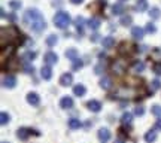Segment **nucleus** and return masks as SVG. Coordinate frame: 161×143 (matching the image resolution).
<instances>
[{
	"label": "nucleus",
	"mask_w": 161,
	"mask_h": 143,
	"mask_svg": "<svg viewBox=\"0 0 161 143\" xmlns=\"http://www.w3.org/2000/svg\"><path fill=\"white\" fill-rule=\"evenodd\" d=\"M24 22L27 26H30L33 31H43L46 28V22L43 20V17L37 9H28L26 14H24Z\"/></svg>",
	"instance_id": "f257e3e1"
},
{
	"label": "nucleus",
	"mask_w": 161,
	"mask_h": 143,
	"mask_svg": "<svg viewBox=\"0 0 161 143\" xmlns=\"http://www.w3.org/2000/svg\"><path fill=\"white\" fill-rule=\"evenodd\" d=\"M0 39H2V46H5L6 45V41L7 43H11V42H17L20 39V31H18V28L13 27V26H9V27H2L0 30Z\"/></svg>",
	"instance_id": "f03ea898"
},
{
	"label": "nucleus",
	"mask_w": 161,
	"mask_h": 143,
	"mask_svg": "<svg viewBox=\"0 0 161 143\" xmlns=\"http://www.w3.org/2000/svg\"><path fill=\"white\" fill-rule=\"evenodd\" d=\"M70 22H72V18L64 11H60V12H57V14L54 15V24H55V27L67 28L70 26Z\"/></svg>",
	"instance_id": "7ed1b4c3"
},
{
	"label": "nucleus",
	"mask_w": 161,
	"mask_h": 143,
	"mask_svg": "<svg viewBox=\"0 0 161 143\" xmlns=\"http://www.w3.org/2000/svg\"><path fill=\"white\" fill-rule=\"evenodd\" d=\"M43 60H45V63H46L48 66H51V64H55V63L58 61V55L55 54V52H52V51H49V52H46V54L43 55Z\"/></svg>",
	"instance_id": "20e7f679"
},
{
	"label": "nucleus",
	"mask_w": 161,
	"mask_h": 143,
	"mask_svg": "<svg viewBox=\"0 0 161 143\" xmlns=\"http://www.w3.org/2000/svg\"><path fill=\"white\" fill-rule=\"evenodd\" d=\"M3 87H6V88H13L15 85H17V78L13 75H7L3 78Z\"/></svg>",
	"instance_id": "39448f33"
},
{
	"label": "nucleus",
	"mask_w": 161,
	"mask_h": 143,
	"mask_svg": "<svg viewBox=\"0 0 161 143\" xmlns=\"http://www.w3.org/2000/svg\"><path fill=\"white\" fill-rule=\"evenodd\" d=\"M15 52V46L13 45H5V46H2V60L5 61L6 60V55H7V58L11 57V55Z\"/></svg>",
	"instance_id": "423d86ee"
},
{
	"label": "nucleus",
	"mask_w": 161,
	"mask_h": 143,
	"mask_svg": "<svg viewBox=\"0 0 161 143\" xmlns=\"http://www.w3.org/2000/svg\"><path fill=\"white\" fill-rule=\"evenodd\" d=\"M27 103L32 104V106H37L40 103V97L36 93H28L27 94Z\"/></svg>",
	"instance_id": "0eeeda50"
},
{
	"label": "nucleus",
	"mask_w": 161,
	"mask_h": 143,
	"mask_svg": "<svg viewBox=\"0 0 161 143\" xmlns=\"http://www.w3.org/2000/svg\"><path fill=\"white\" fill-rule=\"evenodd\" d=\"M72 82H73V75H72V73H64V75H61L60 83L63 85V87H69V85H72Z\"/></svg>",
	"instance_id": "6e6552de"
},
{
	"label": "nucleus",
	"mask_w": 161,
	"mask_h": 143,
	"mask_svg": "<svg viewBox=\"0 0 161 143\" xmlns=\"http://www.w3.org/2000/svg\"><path fill=\"white\" fill-rule=\"evenodd\" d=\"M60 106L63 107V109H72L73 107V98L72 97H63L60 100Z\"/></svg>",
	"instance_id": "1a4fd4ad"
},
{
	"label": "nucleus",
	"mask_w": 161,
	"mask_h": 143,
	"mask_svg": "<svg viewBox=\"0 0 161 143\" xmlns=\"http://www.w3.org/2000/svg\"><path fill=\"white\" fill-rule=\"evenodd\" d=\"M87 106L91 112H95V113L100 112V109H101V103L99 102V100H90V102L87 103Z\"/></svg>",
	"instance_id": "9d476101"
},
{
	"label": "nucleus",
	"mask_w": 161,
	"mask_h": 143,
	"mask_svg": "<svg viewBox=\"0 0 161 143\" xmlns=\"http://www.w3.org/2000/svg\"><path fill=\"white\" fill-rule=\"evenodd\" d=\"M101 45H103L105 49H110V48L115 46V39L112 36H106V37L101 39Z\"/></svg>",
	"instance_id": "9b49d317"
},
{
	"label": "nucleus",
	"mask_w": 161,
	"mask_h": 143,
	"mask_svg": "<svg viewBox=\"0 0 161 143\" xmlns=\"http://www.w3.org/2000/svg\"><path fill=\"white\" fill-rule=\"evenodd\" d=\"M40 76H42L45 81H49V79L52 78V69H51V66L42 67V70H40Z\"/></svg>",
	"instance_id": "f8f14e48"
},
{
	"label": "nucleus",
	"mask_w": 161,
	"mask_h": 143,
	"mask_svg": "<svg viewBox=\"0 0 161 143\" xmlns=\"http://www.w3.org/2000/svg\"><path fill=\"white\" fill-rule=\"evenodd\" d=\"M18 69H20V60H18V58L7 60V70H9V72H15V70H18Z\"/></svg>",
	"instance_id": "ddd939ff"
},
{
	"label": "nucleus",
	"mask_w": 161,
	"mask_h": 143,
	"mask_svg": "<svg viewBox=\"0 0 161 143\" xmlns=\"http://www.w3.org/2000/svg\"><path fill=\"white\" fill-rule=\"evenodd\" d=\"M112 67H114V70H115V73H116V75H121V73H124V72H125V63L124 61H115Z\"/></svg>",
	"instance_id": "4468645a"
},
{
	"label": "nucleus",
	"mask_w": 161,
	"mask_h": 143,
	"mask_svg": "<svg viewBox=\"0 0 161 143\" xmlns=\"http://www.w3.org/2000/svg\"><path fill=\"white\" fill-rule=\"evenodd\" d=\"M97 136H99V139H100L101 142H107V140L110 139V131L107 128H100Z\"/></svg>",
	"instance_id": "2eb2a0df"
},
{
	"label": "nucleus",
	"mask_w": 161,
	"mask_h": 143,
	"mask_svg": "<svg viewBox=\"0 0 161 143\" xmlns=\"http://www.w3.org/2000/svg\"><path fill=\"white\" fill-rule=\"evenodd\" d=\"M130 48H134V46H131V45L127 43V42H122V43L120 45V48H118V52H120V54H124V55L130 54V52L133 51V49H130Z\"/></svg>",
	"instance_id": "dca6fc26"
},
{
	"label": "nucleus",
	"mask_w": 161,
	"mask_h": 143,
	"mask_svg": "<svg viewBox=\"0 0 161 143\" xmlns=\"http://www.w3.org/2000/svg\"><path fill=\"white\" fill-rule=\"evenodd\" d=\"M87 93V88L82 85V83H78V85H75L73 87V94L78 95V97H82V95H85Z\"/></svg>",
	"instance_id": "f3484780"
},
{
	"label": "nucleus",
	"mask_w": 161,
	"mask_h": 143,
	"mask_svg": "<svg viewBox=\"0 0 161 143\" xmlns=\"http://www.w3.org/2000/svg\"><path fill=\"white\" fill-rule=\"evenodd\" d=\"M84 24H85L84 17H78V18L75 20V26H76V30H78V33L79 34L84 33Z\"/></svg>",
	"instance_id": "a211bd4d"
},
{
	"label": "nucleus",
	"mask_w": 161,
	"mask_h": 143,
	"mask_svg": "<svg viewBox=\"0 0 161 143\" xmlns=\"http://www.w3.org/2000/svg\"><path fill=\"white\" fill-rule=\"evenodd\" d=\"M100 87L103 89H110L112 88V79L107 78V76H103L100 79Z\"/></svg>",
	"instance_id": "6ab92c4d"
},
{
	"label": "nucleus",
	"mask_w": 161,
	"mask_h": 143,
	"mask_svg": "<svg viewBox=\"0 0 161 143\" xmlns=\"http://www.w3.org/2000/svg\"><path fill=\"white\" fill-rule=\"evenodd\" d=\"M157 140V131L155 130H149L145 134V142L146 143H154Z\"/></svg>",
	"instance_id": "aec40b11"
},
{
	"label": "nucleus",
	"mask_w": 161,
	"mask_h": 143,
	"mask_svg": "<svg viewBox=\"0 0 161 143\" xmlns=\"http://www.w3.org/2000/svg\"><path fill=\"white\" fill-rule=\"evenodd\" d=\"M143 34H145V30H143L142 27H133L131 28V36H133L134 39H142Z\"/></svg>",
	"instance_id": "412c9836"
},
{
	"label": "nucleus",
	"mask_w": 161,
	"mask_h": 143,
	"mask_svg": "<svg viewBox=\"0 0 161 143\" xmlns=\"http://www.w3.org/2000/svg\"><path fill=\"white\" fill-rule=\"evenodd\" d=\"M30 131H32V130L20 128L18 131H17V136H18V139H21V140H27L28 136H30Z\"/></svg>",
	"instance_id": "4be33fe9"
},
{
	"label": "nucleus",
	"mask_w": 161,
	"mask_h": 143,
	"mask_svg": "<svg viewBox=\"0 0 161 143\" xmlns=\"http://www.w3.org/2000/svg\"><path fill=\"white\" fill-rule=\"evenodd\" d=\"M78 51L75 49V48H69L66 51V57H67V60H72V61H75L76 58H78Z\"/></svg>",
	"instance_id": "5701e85b"
},
{
	"label": "nucleus",
	"mask_w": 161,
	"mask_h": 143,
	"mask_svg": "<svg viewBox=\"0 0 161 143\" xmlns=\"http://www.w3.org/2000/svg\"><path fill=\"white\" fill-rule=\"evenodd\" d=\"M131 121H133V115H131L130 112L122 113V116H121V122L124 124V125H130V124H131Z\"/></svg>",
	"instance_id": "b1692460"
},
{
	"label": "nucleus",
	"mask_w": 161,
	"mask_h": 143,
	"mask_svg": "<svg viewBox=\"0 0 161 143\" xmlns=\"http://www.w3.org/2000/svg\"><path fill=\"white\" fill-rule=\"evenodd\" d=\"M145 70V63L143 61H136L133 64V72L134 73H140V72H143Z\"/></svg>",
	"instance_id": "393cba45"
},
{
	"label": "nucleus",
	"mask_w": 161,
	"mask_h": 143,
	"mask_svg": "<svg viewBox=\"0 0 161 143\" xmlns=\"http://www.w3.org/2000/svg\"><path fill=\"white\" fill-rule=\"evenodd\" d=\"M80 125H82V124H80L79 119H76V118H70V119H69V127H70L72 130L80 128Z\"/></svg>",
	"instance_id": "a878e982"
},
{
	"label": "nucleus",
	"mask_w": 161,
	"mask_h": 143,
	"mask_svg": "<svg viewBox=\"0 0 161 143\" xmlns=\"http://www.w3.org/2000/svg\"><path fill=\"white\" fill-rule=\"evenodd\" d=\"M88 27L91 28V30H97V28L100 27V20L99 18H91V20L88 21Z\"/></svg>",
	"instance_id": "bb28decb"
},
{
	"label": "nucleus",
	"mask_w": 161,
	"mask_h": 143,
	"mask_svg": "<svg viewBox=\"0 0 161 143\" xmlns=\"http://www.w3.org/2000/svg\"><path fill=\"white\" fill-rule=\"evenodd\" d=\"M112 11H114V15H121L125 9H124V6H122V3L120 2V3H116V5L112 6Z\"/></svg>",
	"instance_id": "cd10ccee"
},
{
	"label": "nucleus",
	"mask_w": 161,
	"mask_h": 143,
	"mask_svg": "<svg viewBox=\"0 0 161 143\" xmlns=\"http://www.w3.org/2000/svg\"><path fill=\"white\" fill-rule=\"evenodd\" d=\"M149 17L152 18V20H158L161 17V12L158 7H151V11H149Z\"/></svg>",
	"instance_id": "c85d7f7f"
},
{
	"label": "nucleus",
	"mask_w": 161,
	"mask_h": 143,
	"mask_svg": "<svg viewBox=\"0 0 161 143\" xmlns=\"http://www.w3.org/2000/svg\"><path fill=\"white\" fill-rule=\"evenodd\" d=\"M58 42V39H57V36L55 34H49L46 37V45L48 46H55V43Z\"/></svg>",
	"instance_id": "c756f323"
},
{
	"label": "nucleus",
	"mask_w": 161,
	"mask_h": 143,
	"mask_svg": "<svg viewBox=\"0 0 161 143\" xmlns=\"http://www.w3.org/2000/svg\"><path fill=\"white\" fill-rule=\"evenodd\" d=\"M151 57L154 58L155 61H161V48H155L154 51L151 52Z\"/></svg>",
	"instance_id": "7c9ffc66"
},
{
	"label": "nucleus",
	"mask_w": 161,
	"mask_h": 143,
	"mask_svg": "<svg viewBox=\"0 0 161 143\" xmlns=\"http://www.w3.org/2000/svg\"><path fill=\"white\" fill-rule=\"evenodd\" d=\"M136 7L139 9V12H143V11H146V9H148L146 0H139V2H137V5H136Z\"/></svg>",
	"instance_id": "2f4dec72"
},
{
	"label": "nucleus",
	"mask_w": 161,
	"mask_h": 143,
	"mask_svg": "<svg viewBox=\"0 0 161 143\" xmlns=\"http://www.w3.org/2000/svg\"><path fill=\"white\" fill-rule=\"evenodd\" d=\"M9 121H11V116L7 115L6 112H2V113H0V124L5 125V124H7Z\"/></svg>",
	"instance_id": "473e14b6"
},
{
	"label": "nucleus",
	"mask_w": 161,
	"mask_h": 143,
	"mask_svg": "<svg viewBox=\"0 0 161 143\" xmlns=\"http://www.w3.org/2000/svg\"><path fill=\"white\" fill-rule=\"evenodd\" d=\"M131 22H133V18H131L130 15H124V17L121 18V24H122V26H130Z\"/></svg>",
	"instance_id": "72a5a7b5"
},
{
	"label": "nucleus",
	"mask_w": 161,
	"mask_h": 143,
	"mask_svg": "<svg viewBox=\"0 0 161 143\" xmlns=\"http://www.w3.org/2000/svg\"><path fill=\"white\" fill-rule=\"evenodd\" d=\"M161 87V82L158 81V79H154V81L151 82V93H154V91H157V89H160Z\"/></svg>",
	"instance_id": "f704fd0d"
},
{
	"label": "nucleus",
	"mask_w": 161,
	"mask_h": 143,
	"mask_svg": "<svg viewBox=\"0 0 161 143\" xmlns=\"http://www.w3.org/2000/svg\"><path fill=\"white\" fill-rule=\"evenodd\" d=\"M9 7L13 9V11H17V9L21 7V2L20 0H11V2H9Z\"/></svg>",
	"instance_id": "c9c22d12"
},
{
	"label": "nucleus",
	"mask_w": 161,
	"mask_h": 143,
	"mask_svg": "<svg viewBox=\"0 0 161 143\" xmlns=\"http://www.w3.org/2000/svg\"><path fill=\"white\" fill-rule=\"evenodd\" d=\"M82 66H84V61H82V60H79V58H76V60L73 61L72 69H73V70H79V69H82Z\"/></svg>",
	"instance_id": "e433bc0d"
},
{
	"label": "nucleus",
	"mask_w": 161,
	"mask_h": 143,
	"mask_svg": "<svg viewBox=\"0 0 161 143\" xmlns=\"http://www.w3.org/2000/svg\"><path fill=\"white\" fill-rule=\"evenodd\" d=\"M24 58H26L27 61H32V60L36 58V52H33V51H27L26 54H24Z\"/></svg>",
	"instance_id": "4c0bfd02"
},
{
	"label": "nucleus",
	"mask_w": 161,
	"mask_h": 143,
	"mask_svg": "<svg viewBox=\"0 0 161 143\" xmlns=\"http://www.w3.org/2000/svg\"><path fill=\"white\" fill-rule=\"evenodd\" d=\"M152 113H154L155 116H161V107L160 106H157V104L152 106Z\"/></svg>",
	"instance_id": "58836bf2"
},
{
	"label": "nucleus",
	"mask_w": 161,
	"mask_h": 143,
	"mask_svg": "<svg viewBox=\"0 0 161 143\" xmlns=\"http://www.w3.org/2000/svg\"><path fill=\"white\" fill-rule=\"evenodd\" d=\"M134 113L137 116H143V113H145V109L142 107V106H137L136 109H134Z\"/></svg>",
	"instance_id": "ea45409f"
},
{
	"label": "nucleus",
	"mask_w": 161,
	"mask_h": 143,
	"mask_svg": "<svg viewBox=\"0 0 161 143\" xmlns=\"http://www.w3.org/2000/svg\"><path fill=\"white\" fill-rule=\"evenodd\" d=\"M152 70H154V73H155V75L161 76V64H160V63H157V64L154 66V69H152Z\"/></svg>",
	"instance_id": "a19ab883"
},
{
	"label": "nucleus",
	"mask_w": 161,
	"mask_h": 143,
	"mask_svg": "<svg viewBox=\"0 0 161 143\" xmlns=\"http://www.w3.org/2000/svg\"><path fill=\"white\" fill-rule=\"evenodd\" d=\"M146 31H148V33H155V31H157V28H155L154 24H148V26H146Z\"/></svg>",
	"instance_id": "79ce46f5"
},
{
	"label": "nucleus",
	"mask_w": 161,
	"mask_h": 143,
	"mask_svg": "<svg viewBox=\"0 0 161 143\" xmlns=\"http://www.w3.org/2000/svg\"><path fill=\"white\" fill-rule=\"evenodd\" d=\"M24 70H26V73H33L34 67H33V66H30V64H26V67H24Z\"/></svg>",
	"instance_id": "37998d69"
},
{
	"label": "nucleus",
	"mask_w": 161,
	"mask_h": 143,
	"mask_svg": "<svg viewBox=\"0 0 161 143\" xmlns=\"http://www.w3.org/2000/svg\"><path fill=\"white\" fill-rule=\"evenodd\" d=\"M155 128L161 130V119H157V122H155Z\"/></svg>",
	"instance_id": "c03bdc74"
},
{
	"label": "nucleus",
	"mask_w": 161,
	"mask_h": 143,
	"mask_svg": "<svg viewBox=\"0 0 161 143\" xmlns=\"http://www.w3.org/2000/svg\"><path fill=\"white\" fill-rule=\"evenodd\" d=\"M7 20H9V21H15V20H17V17H15V14H11V15H7Z\"/></svg>",
	"instance_id": "a18cd8bd"
},
{
	"label": "nucleus",
	"mask_w": 161,
	"mask_h": 143,
	"mask_svg": "<svg viewBox=\"0 0 161 143\" xmlns=\"http://www.w3.org/2000/svg\"><path fill=\"white\" fill-rule=\"evenodd\" d=\"M94 70H95V73H97V75H100V73H101V66H95V69H94Z\"/></svg>",
	"instance_id": "49530a36"
},
{
	"label": "nucleus",
	"mask_w": 161,
	"mask_h": 143,
	"mask_svg": "<svg viewBox=\"0 0 161 143\" xmlns=\"http://www.w3.org/2000/svg\"><path fill=\"white\" fill-rule=\"evenodd\" d=\"M70 2H72L73 5H80V3H82L84 0H70Z\"/></svg>",
	"instance_id": "de8ad7c7"
},
{
	"label": "nucleus",
	"mask_w": 161,
	"mask_h": 143,
	"mask_svg": "<svg viewBox=\"0 0 161 143\" xmlns=\"http://www.w3.org/2000/svg\"><path fill=\"white\" fill-rule=\"evenodd\" d=\"M91 41H93V42H97V41H99V34H93Z\"/></svg>",
	"instance_id": "09e8293b"
},
{
	"label": "nucleus",
	"mask_w": 161,
	"mask_h": 143,
	"mask_svg": "<svg viewBox=\"0 0 161 143\" xmlns=\"http://www.w3.org/2000/svg\"><path fill=\"white\" fill-rule=\"evenodd\" d=\"M115 143H124V142H122V140H116V142H115Z\"/></svg>",
	"instance_id": "8fccbe9b"
},
{
	"label": "nucleus",
	"mask_w": 161,
	"mask_h": 143,
	"mask_svg": "<svg viewBox=\"0 0 161 143\" xmlns=\"http://www.w3.org/2000/svg\"><path fill=\"white\" fill-rule=\"evenodd\" d=\"M120 2H121V3H124V2H127V0H120Z\"/></svg>",
	"instance_id": "3c124183"
},
{
	"label": "nucleus",
	"mask_w": 161,
	"mask_h": 143,
	"mask_svg": "<svg viewBox=\"0 0 161 143\" xmlns=\"http://www.w3.org/2000/svg\"><path fill=\"white\" fill-rule=\"evenodd\" d=\"M2 143H7V142H2Z\"/></svg>",
	"instance_id": "603ef678"
},
{
	"label": "nucleus",
	"mask_w": 161,
	"mask_h": 143,
	"mask_svg": "<svg viewBox=\"0 0 161 143\" xmlns=\"http://www.w3.org/2000/svg\"><path fill=\"white\" fill-rule=\"evenodd\" d=\"M103 143H105V142H103Z\"/></svg>",
	"instance_id": "864d4df0"
}]
</instances>
